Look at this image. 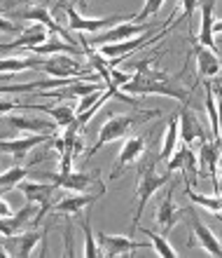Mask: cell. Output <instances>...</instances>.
Here are the masks:
<instances>
[{"label":"cell","mask_w":222,"mask_h":258,"mask_svg":"<svg viewBox=\"0 0 222 258\" xmlns=\"http://www.w3.org/2000/svg\"><path fill=\"white\" fill-rule=\"evenodd\" d=\"M124 92H129V94H162L171 96L180 103H187L189 99L187 89L180 85L178 75L157 71L150 61H143L136 66V75L124 85Z\"/></svg>","instance_id":"cell-1"},{"label":"cell","mask_w":222,"mask_h":258,"mask_svg":"<svg viewBox=\"0 0 222 258\" xmlns=\"http://www.w3.org/2000/svg\"><path fill=\"white\" fill-rule=\"evenodd\" d=\"M157 115H162V110H145L141 115H113L108 122L101 127V132H98V141L84 153V162L91 160L103 146H108V143L117 141V139H124L127 132L134 127V124L143 122V120H150V117H157Z\"/></svg>","instance_id":"cell-2"},{"label":"cell","mask_w":222,"mask_h":258,"mask_svg":"<svg viewBox=\"0 0 222 258\" xmlns=\"http://www.w3.org/2000/svg\"><path fill=\"white\" fill-rule=\"evenodd\" d=\"M171 181V171L168 174H162L157 171V160H152L150 164H145L141 169V178H138V188H136V195H138V207H136V214H134V225L141 223V216L145 207H148L150 197L155 195L162 185H166Z\"/></svg>","instance_id":"cell-3"},{"label":"cell","mask_w":222,"mask_h":258,"mask_svg":"<svg viewBox=\"0 0 222 258\" xmlns=\"http://www.w3.org/2000/svg\"><path fill=\"white\" fill-rule=\"evenodd\" d=\"M56 7H61L68 17V26L73 31H80V33H98V31H105L110 26H117L124 19H134V14H113V17H96V19H89V17H82L73 5H66L56 0Z\"/></svg>","instance_id":"cell-4"},{"label":"cell","mask_w":222,"mask_h":258,"mask_svg":"<svg viewBox=\"0 0 222 258\" xmlns=\"http://www.w3.org/2000/svg\"><path fill=\"white\" fill-rule=\"evenodd\" d=\"M155 31L152 24L143 21V24H136V21H122L117 26H110L105 31H98L94 33V38L84 40V45H91V47H101V45H110V42H122V40H131V38H138L143 33H150Z\"/></svg>","instance_id":"cell-5"},{"label":"cell","mask_w":222,"mask_h":258,"mask_svg":"<svg viewBox=\"0 0 222 258\" xmlns=\"http://www.w3.org/2000/svg\"><path fill=\"white\" fill-rule=\"evenodd\" d=\"M166 28L168 26H164L162 31H159V33H155V35H152V31H150V33H143V35H138V38H131V40L101 45V47H98V54L108 61V66H115V63H120L127 54H131V52H136V49H141L143 45H148V42H155V40H159V38H164Z\"/></svg>","instance_id":"cell-6"},{"label":"cell","mask_w":222,"mask_h":258,"mask_svg":"<svg viewBox=\"0 0 222 258\" xmlns=\"http://www.w3.org/2000/svg\"><path fill=\"white\" fill-rule=\"evenodd\" d=\"M21 192H24V197H26V202H38L40 204V211L35 214V218H33V225H38L42 221V216L47 214L54 204H52V197H54V192L59 190L52 181L49 183H35V181H21L19 185H17Z\"/></svg>","instance_id":"cell-7"},{"label":"cell","mask_w":222,"mask_h":258,"mask_svg":"<svg viewBox=\"0 0 222 258\" xmlns=\"http://www.w3.org/2000/svg\"><path fill=\"white\" fill-rule=\"evenodd\" d=\"M47 181L59 188V190H73V192H87L98 181V171L89 174V171H70V174H47Z\"/></svg>","instance_id":"cell-8"},{"label":"cell","mask_w":222,"mask_h":258,"mask_svg":"<svg viewBox=\"0 0 222 258\" xmlns=\"http://www.w3.org/2000/svg\"><path fill=\"white\" fill-rule=\"evenodd\" d=\"M185 214L189 216V223H192V242H199V244L206 249V251L210 253V256H222V244L220 239L215 237V232L210 230V228H206L203 225V221L199 218V214H196L194 207H189V209H185Z\"/></svg>","instance_id":"cell-9"},{"label":"cell","mask_w":222,"mask_h":258,"mask_svg":"<svg viewBox=\"0 0 222 258\" xmlns=\"http://www.w3.org/2000/svg\"><path fill=\"white\" fill-rule=\"evenodd\" d=\"M141 246H150V244L136 242V239L124 237V235H105V232L98 235V251H101V256L108 258L127 256V253H131L134 249H141Z\"/></svg>","instance_id":"cell-10"},{"label":"cell","mask_w":222,"mask_h":258,"mask_svg":"<svg viewBox=\"0 0 222 258\" xmlns=\"http://www.w3.org/2000/svg\"><path fill=\"white\" fill-rule=\"evenodd\" d=\"M42 71L47 75H54V78H87V71L80 66V63L70 59L66 54H56L49 56V59H42Z\"/></svg>","instance_id":"cell-11"},{"label":"cell","mask_w":222,"mask_h":258,"mask_svg":"<svg viewBox=\"0 0 222 258\" xmlns=\"http://www.w3.org/2000/svg\"><path fill=\"white\" fill-rule=\"evenodd\" d=\"M168 171L180 169L185 174V185H189V181H196V174H199V160H196V153L192 150V146H182V148H175L173 157L168 160L166 164Z\"/></svg>","instance_id":"cell-12"},{"label":"cell","mask_w":222,"mask_h":258,"mask_svg":"<svg viewBox=\"0 0 222 258\" xmlns=\"http://www.w3.org/2000/svg\"><path fill=\"white\" fill-rule=\"evenodd\" d=\"M49 139H52V134H42V132L33 136H21V139H5V141H0V153H7L14 160H21L33 148H38L40 143L49 141Z\"/></svg>","instance_id":"cell-13"},{"label":"cell","mask_w":222,"mask_h":258,"mask_svg":"<svg viewBox=\"0 0 222 258\" xmlns=\"http://www.w3.org/2000/svg\"><path fill=\"white\" fill-rule=\"evenodd\" d=\"M199 169L206 171L210 178H213V188H215V195H222L220 188V178H217V160H220V146L215 141H201V148H199Z\"/></svg>","instance_id":"cell-14"},{"label":"cell","mask_w":222,"mask_h":258,"mask_svg":"<svg viewBox=\"0 0 222 258\" xmlns=\"http://www.w3.org/2000/svg\"><path fill=\"white\" fill-rule=\"evenodd\" d=\"M35 218V207L33 202H26V207L19 211V214H12V216H0V235L3 237H14L19 235L21 230H26L33 225Z\"/></svg>","instance_id":"cell-15"},{"label":"cell","mask_w":222,"mask_h":258,"mask_svg":"<svg viewBox=\"0 0 222 258\" xmlns=\"http://www.w3.org/2000/svg\"><path fill=\"white\" fill-rule=\"evenodd\" d=\"M182 216H185V209L175 207V202H173V188H168L166 195H164L162 202H159V207H157V216H155L159 232H168Z\"/></svg>","instance_id":"cell-16"},{"label":"cell","mask_w":222,"mask_h":258,"mask_svg":"<svg viewBox=\"0 0 222 258\" xmlns=\"http://www.w3.org/2000/svg\"><path fill=\"white\" fill-rule=\"evenodd\" d=\"M103 192H105V188H103V185L96 192H75V195L63 197L61 202H56L52 209H54V214H66V216H73V214H80L82 209H87L89 204H94L98 197H103Z\"/></svg>","instance_id":"cell-17"},{"label":"cell","mask_w":222,"mask_h":258,"mask_svg":"<svg viewBox=\"0 0 222 258\" xmlns=\"http://www.w3.org/2000/svg\"><path fill=\"white\" fill-rule=\"evenodd\" d=\"M143 150H145V136H129L120 150V157H117V164H115L113 178H120L129 164H134L136 160L143 155Z\"/></svg>","instance_id":"cell-18"},{"label":"cell","mask_w":222,"mask_h":258,"mask_svg":"<svg viewBox=\"0 0 222 258\" xmlns=\"http://www.w3.org/2000/svg\"><path fill=\"white\" fill-rule=\"evenodd\" d=\"M17 19H28V21H35V24H42V26H47L49 28V33H59L61 38H66L68 42H73L70 38H68V31H63V28L56 24L54 19H52V14L47 12V7L45 5H35V7H26V10H21V12L14 14ZM75 45V42H73Z\"/></svg>","instance_id":"cell-19"},{"label":"cell","mask_w":222,"mask_h":258,"mask_svg":"<svg viewBox=\"0 0 222 258\" xmlns=\"http://www.w3.org/2000/svg\"><path fill=\"white\" fill-rule=\"evenodd\" d=\"M178 127H180V136L185 146H192L196 139H201L206 141V132H203V124L196 120V115L192 110H187V106L180 110V115H178Z\"/></svg>","instance_id":"cell-20"},{"label":"cell","mask_w":222,"mask_h":258,"mask_svg":"<svg viewBox=\"0 0 222 258\" xmlns=\"http://www.w3.org/2000/svg\"><path fill=\"white\" fill-rule=\"evenodd\" d=\"M213 10H215V0H203L201 3V31H199V35H194V42L215 52V38H213L215 19H213Z\"/></svg>","instance_id":"cell-21"},{"label":"cell","mask_w":222,"mask_h":258,"mask_svg":"<svg viewBox=\"0 0 222 258\" xmlns=\"http://www.w3.org/2000/svg\"><path fill=\"white\" fill-rule=\"evenodd\" d=\"M192 38H194V35H192ZM194 56H196V71H199V75L206 78V80H208V78H215L222 71V63L215 52L208 47H201L199 42H194Z\"/></svg>","instance_id":"cell-22"},{"label":"cell","mask_w":222,"mask_h":258,"mask_svg":"<svg viewBox=\"0 0 222 258\" xmlns=\"http://www.w3.org/2000/svg\"><path fill=\"white\" fill-rule=\"evenodd\" d=\"M47 38H49V28L42 26V24H33V26H28L17 40L7 42V45H0V49H17V47L31 49V47H35V45H42Z\"/></svg>","instance_id":"cell-23"},{"label":"cell","mask_w":222,"mask_h":258,"mask_svg":"<svg viewBox=\"0 0 222 258\" xmlns=\"http://www.w3.org/2000/svg\"><path fill=\"white\" fill-rule=\"evenodd\" d=\"M31 54H38V56H45V54H75V56H82L84 52H82L77 45H73V42L68 40H56V38H52V40H45L42 45H35V47L28 49Z\"/></svg>","instance_id":"cell-24"},{"label":"cell","mask_w":222,"mask_h":258,"mask_svg":"<svg viewBox=\"0 0 222 258\" xmlns=\"http://www.w3.org/2000/svg\"><path fill=\"white\" fill-rule=\"evenodd\" d=\"M7 122L17 127L19 132H42V134H52L56 129V122H47L40 117H31V115H10Z\"/></svg>","instance_id":"cell-25"},{"label":"cell","mask_w":222,"mask_h":258,"mask_svg":"<svg viewBox=\"0 0 222 258\" xmlns=\"http://www.w3.org/2000/svg\"><path fill=\"white\" fill-rule=\"evenodd\" d=\"M7 239H12L14 244H17V251H14V256L28 258V256H31V251L35 249V244L45 239V232H38V230H21L19 235H14V237H7Z\"/></svg>","instance_id":"cell-26"},{"label":"cell","mask_w":222,"mask_h":258,"mask_svg":"<svg viewBox=\"0 0 222 258\" xmlns=\"http://www.w3.org/2000/svg\"><path fill=\"white\" fill-rule=\"evenodd\" d=\"M21 108L26 110H45L49 115L54 117L56 127H68L77 120V113H75L70 106H52V108H42V106H33V103H21Z\"/></svg>","instance_id":"cell-27"},{"label":"cell","mask_w":222,"mask_h":258,"mask_svg":"<svg viewBox=\"0 0 222 258\" xmlns=\"http://www.w3.org/2000/svg\"><path fill=\"white\" fill-rule=\"evenodd\" d=\"M178 136H180V127H178V117H171V122L166 127V134H164V141H162V150L157 155V162H166L171 160L178 148Z\"/></svg>","instance_id":"cell-28"},{"label":"cell","mask_w":222,"mask_h":258,"mask_svg":"<svg viewBox=\"0 0 222 258\" xmlns=\"http://www.w3.org/2000/svg\"><path fill=\"white\" fill-rule=\"evenodd\" d=\"M42 59L38 56H12V59H0V73H21L31 68H40Z\"/></svg>","instance_id":"cell-29"},{"label":"cell","mask_w":222,"mask_h":258,"mask_svg":"<svg viewBox=\"0 0 222 258\" xmlns=\"http://www.w3.org/2000/svg\"><path fill=\"white\" fill-rule=\"evenodd\" d=\"M31 171L28 167H12V169H7L0 174V195H5V192L14 190L17 185L24 181L26 176H31Z\"/></svg>","instance_id":"cell-30"},{"label":"cell","mask_w":222,"mask_h":258,"mask_svg":"<svg viewBox=\"0 0 222 258\" xmlns=\"http://www.w3.org/2000/svg\"><path fill=\"white\" fill-rule=\"evenodd\" d=\"M185 195L192 200V204H194V207H203V209L213 211V214H222V195H213V197L199 195V192L192 190V185H187V188H185Z\"/></svg>","instance_id":"cell-31"},{"label":"cell","mask_w":222,"mask_h":258,"mask_svg":"<svg viewBox=\"0 0 222 258\" xmlns=\"http://www.w3.org/2000/svg\"><path fill=\"white\" fill-rule=\"evenodd\" d=\"M138 230L143 232V235H148L150 242H152V246H155V251L159 253L162 258H175L178 256V251H175L173 246L168 244V239L164 237L162 232H155V230H148V228H138Z\"/></svg>","instance_id":"cell-32"},{"label":"cell","mask_w":222,"mask_h":258,"mask_svg":"<svg viewBox=\"0 0 222 258\" xmlns=\"http://www.w3.org/2000/svg\"><path fill=\"white\" fill-rule=\"evenodd\" d=\"M206 110H208V117H210V132H213L215 143H217V101H215V92H213L210 82H206Z\"/></svg>","instance_id":"cell-33"},{"label":"cell","mask_w":222,"mask_h":258,"mask_svg":"<svg viewBox=\"0 0 222 258\" xmlns=\"http://www.w3.org/2000/svg\"><path fill=\"white\" fill-rule=\"evenodd\" d=\"M82 230H84V256L87 258L101 256V251H98V242H94V235H91V225H89V214L87 211H84V216H82Z\"/></svg>","instance_id":"cell-34"},{"label":"cell","mask_w":222,"mask_h":258,"mask_svg":"<svg viewBox=\"0 0 222 258\" xmlns=\"http://www.w3.org/2000/svg\"><path fill=\"white\" fill-rule=\"evenodd\" d=\"M162 5H164V0H145L143 10H141L138 14H134V19H131V21H136V24H143V21H148L150 17H155V14L162 10Z\"/></svg>","instance_id":"cell-35"},{"label":"cell","mask_w":222,"mask_h":258,"mask_svg":"<svg viewBox=\"0 0 222 258\" xmlns=\"http://www.w3.org/2000/svg\"><path fill=\"white\" fill-rule=\"evenodd\" d=\"M101 94L103 92H91V94H84V96H80V103H77V108H75V113H77V117L82 115V113H87L91 106H94L98 99H101Z\"/></svg>","instance_id":"cell-36"},{"label":"cell","mask_w":222,"mask_h":258,"mask_svg":"<svg viewBox=\"0 0 222 258\" xmlns=\"http://www.w3.org/2000/svg\"><path fill=\"white\" fill-rule=\"evenodd\" d=\"M180 3H182V14H185L187 26H189V19H192V14H194L196 5H199V0H180Z\"/></svg>","instance_id":"cell-37"},{"label":"cell","mask_w":222,"mask_h":258,"mask_svg":"<svg viewBox=\"0 0 222 258\" xmlns=\"http://www.w3.org/2000/svg\"><path fill=\"white\" fill-rule=\"evenodd\" d=\"M0 31L3 33H17V24H12V21H7V19H0Z\"/></svg>","instance_id":"cell-38"},{"label":"cell","mask_w":222,"mask_h":258,"mask_svg":"<svg viewBox=\"0 0 222 258\" xmlns=\"http://www.w3.org/2000/svg\"><path fill=\"white\" fill-rule=\"evenodd\" d=\"M14 211H12V207L5 202V200H0V216H12Z\"/></svg>","instance_id":"cell-39"},{"label":"cell","mask_w":222,"mask_h":258,"mask_svg":"<svg viewBox=\"0 0 222 258\" xmlns=\"http://www.w3.org/2000/svg\"><path fill=\"white\" fill-rule=\"evenodd\" d=\"M213 92H215V96H217V103L222 106V85H213Z\"/></svg>","instance_id":"cell-40"},{"label":"cell","mask_w":222,"mask_h":258,"mask_svg":"<svg viewBox=\"0 0 222 258\" xmlns=\"http://www.w3.org/2000/svg\"><path fill=\"white\" fill-rule=\"evenodd\" d=\"M5 239H7V237H0V256H12V253L5 249Z\"/></svg>","instance_id":"cell-41"},{"label":"cell","mask_w":222,"mask_h":258,"mask_svg":"<svg viewBox=\"0 0 222 258\" xmlns=\"http://www.w3.org/2000/svg\"><path fill=\"white\" fill-rule=\"evenodd\" d=\"M213 33H222V21H215V24H213Z\"/></svg>","instance_id":"cell-42"},{"label":"cell","mask_w":222,"mask_h":258,"mask_svg":"<svg viewBox=\"0 0 222 258\" xmlns=\"http://www.w3.org/2000/svg\"><path fill=\"white\" fill-rule=\"evenodd\" d=\"M217 178H222V157L217 160Z\"/></svg>","instance_id":"cell-43"},{"label":"cell","mask_w":222,"mask_h":258,"mask_svg":"<svg viewBox=\"0 0 222 258\" xmlns=\"http://www.w3.org/2000/svg\"><path fill=\"white\" fill-rule=\"evenodd\" d=\"M17 3H28V0H10V5H17Z\"/></svg>","instance_id":"cell-44"}]
</instances>
